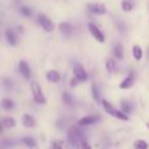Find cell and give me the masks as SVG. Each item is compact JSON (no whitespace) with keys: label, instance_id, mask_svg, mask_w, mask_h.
Masks as SVG:
<instances>
[{"label":"cell","instance_id":"obj_30","mask_svg":"<svg viewBox=\"0 0 149 149\" xmlns=\"http://www.w3.org/2000/svg\"><path fill=\"white\" fill-rule=\"evenodd\" d=\"M77 84H80V81H79V80L76 79V77H74V79H72V80H71V86H76Z\"/></svg>","mask_w":149,"mask_h":149},{"label":"cell","instance_id":"obj_31","mask_svg":"<svg viewBox=\"0 0 149 149\" xmlns=\"http://www.w3.org/2000/svg\"><path fill=\"white\" fill-rule=\"evenodd\" d=\"M147 127H148V130H149V123H148V124H147Z\"/></svg>","mask_w":149,"mask_h":149},{"label":"cell","instance_id":"obj_7","mask_svg":"<svg viewBox=\"0 0 149 149\" xmlns=\"http://www.w3.org/2000/svg\"><path fill=\"white\" fill-rule=\"evenodd\" d=\"M73 76L76 77L80 82H84V81H86V80H88L86 71L84 70V67H82V65L77 64V63L73 65Z\"/></svg>","mask_w":149,"mask_h":149},{"label":"cell","instance_id":"obj_22","mask_svg":"<svg viewBox=\"0 0 149 149\" xmlns=\"http://www.w3.org/2000/svg\"><path fill=\"white\" fill-rule=\"evenodd\" d=\"M134 148L135 149H149V144L145 140H136L134 143Z\"/></svg>","mask_w":149,"mask_h":149},{"label":"cell","instance_id":"obj_11","mask_svg":"<svg viewBox=\"0 0 149 149\" xmlns=\"http://www.w3.org/2000/svg\"><path fill=\"white\" fill-rule=\"evenodd\" d=\"M60 79H62V76H60V73L58 72V71H55V70L47 71V73H46V80H47L49 82L56 84V82L60 81Z\"/></svg>","mask_w":149,"mask_h":149},{"label":"cell","instance_id":"obj_25","mask_svg":"<svg viewBox=\"0 0 149 149\" xmlns=\"http://www.w3.org/2000/svg\"><path fill=\"white\" fill-rule=\"evenodd\" d=\"M20 13L24 16V17H30V16L33 15V10H31L29 7H25V5H24V7L20 8Z\"/></svg>","mask_w":149,"mask_h":149},{"label":"cell","instance_id":"obj_10","mask_svg":"<svg viewBox=\"0 0 149 149\" xmlns=\"http://www.w3.org/2000/svg\"><path fill=\"white\" fill-rule=\"evenodd\" d=\"M134 84H135V73L130 72L128 76H127L126 79L120 82V84H119V88L123 89V90H126V89H130V88L134 86Z\"/></svg>","mask_w":149,"mask_h":149},{"label":"cell","instance_id":"obj_21","mask_svg":"<svg viewBox=\"0 0 149 149\" xmlns=\"http://www.w3.org/2000/svg\"><path fill=\"white\" fill-rule=\"evenodd\" d=\"M120 5H122V9L124 10V12H131L132 9H134V1L132 0H122V3H120Z\"/></svg>","mask_w":149,"mask_h":149},{"label":"cell","instance_id":"obj_28","mask_svg":"<svg viewBox=\"0 0 149 149\" xmlns=\"http://www.w3.org/2000/svg\"><path fill=\"white\" fill-rule=\"evenodd\" d=\"M81 148H82V149H92V148H90V145H89V143H88L86 140H82Z\"/></svg>","mask_w":149,"mask_h":149},{"label":"cell","instance_id":"obj_15","mask_svg":"<svg viewBox=\"0 0 149 149\" xmlns=\"http://www.w3.org/2000/svg\"><path fill=\"white\" fill-rule=\"evenodd\" d=\"M22 124L26 127V128H31V127H34V126H36V120H34V116H31L30 114H24Z\"/></svg>","mask_w":149,"mask_h":149},{"label":"cell","instance_id":"obj_18","mask_svg":"<svg viewBox=\"0 0 149 149\" xmlns=\"http://www.w3.org/2000/svg\"><path fill=\"white\" fill-rule=\"evenodd\" d=\"M21 141L24 143V145H26L28 148H37V141H36V139L34 137H31V136H25V137H22V140Z\"/></svg>","mask_w":149,"mask_h":149},{"label":"cell","instance_id":"obj_8","mask_svg":"<svg viewBox=\"0 0 149 149\" xmlns=\"http://www.w3.org/2000/svg\"><path fill=\"white\" fill-rule=\"evenodd\" d=\"M18 71H20L21 76H22L25 80H30V77H31L30 67H29V64L25 62V60H21V62L18 63Z\"/></svg>","mask_w":149,"mask_h":149},{"label":"cell","instance_id":"obj_24","mask_svg":"<svg viewBox=\"0 0 149 149\" xmlns=\"http://www.w3.org/2000/svg\"><path fill=\"white\" fill-rule=\"evenodd\" d=\"M120 109H122V111H124L126 114H130V113L132 111L131 103H130V102H126V101H122V102H120Z\"/></svg>","mask_w":149,"mask_h":149},{"label":"cell","instance_id":"obj_3","mask_svg":"<svg viewBox=\"0 0 149 149\" xmlns=\"http://www.w3.org/2000/svg\"><path fill=\"white\" fill-rule=\"evenodd\" d=\"M67 137H68L70 144L72 145V147H74V148L81 147V143H82V140H84L81 131H80L79 128H71L70 131H68Z\"/></svg>","mask_w":149,"mask_h":149},{"label":"cell","instance_id":"obj_19","mask_svg":"<svg viewBox=\"0 0 149 149\" xmlns=\"http://www.w3.org/2000/svg\"><path fill=\"white\" fill-rule=\"evenodd\" d=\"M3 127L4 128H13V127L16 126V120L15 118H12V116H5V118H3Z\"/></svg>","mask_w":149,"mask_h":149},{"label":"cell","instance_id":"obj_1","mask_svg":"<svg viewBox=\"0 0 149 149\" xmlns=\"http://www.w3.org/2000/svg\"><path fill=\"white\" fill-rule=\"evenodd\" d=\"M101 103H102V106H103V109H105L106 113H107L109 115H111L113 118L119 119V120H123V122L128 120V115H127L124 111H122V110H116V109L114 107L110 102H109V101L102 100V101H101Z\"/></svg>","mask_w":149,"mask_h":149},{"label":"cell","instance_id":"obj_6","mask_svg":"<svg viewBox=\"0 0 149 149\" xmlns=\"http://www.w3.org/2000/svg\"><path fill=\"white\" fill-rule=\"evenodd\" d=\"M86 8L93 15H105V13L107 12L106 7L103 4H101V3H89V4L86 5Z\"/></svg>","mask_w":149,"mask_h":149},{"label":"cell","instance_id":"obj_5","mask_svg":"<svg viewBox=\"0 0 149 149\" xmlns=\"http://www.w3.org/2000/svg\"><path fill=\"white\" fill-rule=\"evenodd\" d=\"M88 29H89V31H90V34H92V37L95 39L97 42H100V43H103L105 42V36H103V33L100 30V28H98L95 24H93V22H89L88 24Z\"/></svg>","mask_w":149,"mask_h":149},{"label":"cell","instance_id":"obj_14","mask_svg":"<svg viewBox=\"0 0 149 149\" xmlns=\"http://www.w3.org/2000/svg\"><path fill=\"white\" fill-rule=\"evenodd\" d=\"M113 54L118 60L123 59V45H122L120 42L115 43V46H114V49H113Z\"/></svg>","mask_w":149,"mask_h":149},{"label":"cell","instance_id":"obj_20","mask_svg":"<svg viewBox=\"0 0 149 149\" xmlns=\"http://www.w3.org/2000/svg\"><path fill=\"white\" fill-rule=\"evenodd\" d=\"M106 71H107L110 74L115 73L116 64H115V60H114V59H107V60H106Z\"/></svg>","mask_w":149,"mask_h":149},{"label":"cell","instance_id":"obj_16","mask_svg":"<svg viewBox=\"0 0 149 149\" xmlns=\"http://www.w3.org/2000/svg\"><path fill=\"white\" fill-rule=\"evenodd\" d=\"M132 55H134V59L136 60V62H140V60L143 59V50L139 45H135V46L132 47Z\"/></svg>","mask_w":149,"mask_h":149},{"label":"cell","instance_id":"obj_12","mask_svg":"<svg viewBox=\"0 0 149 149\" xmlns=\"http://www.w3.org/2000/svg\"><path fill=\"white\" fill-rule=\"evenodd\" d=\"M5 39H7V42L10 46H16L17 45V36H16L15 30H12V29H7L5 30Z\"/></svg>","mask_w":149,"mask_h":149},{"label":"cell","instance_id":"obj_4","mask_svg":"<svg viewBox=\"0 0 149 149\" xmlns=\"http://www.w3.org/2000/svg\"><path fill=\"white\" fill-rule=\"evenodd\" d=\"M37 21H38V24L42 26V29H43L45 31H47V33H52V31H54V29H55L54 22H52L46 15H43V13L38 15Z\"/></svg>","mask_w":149,"mask_h":149},{"label":"cell","instance_id":"obj_27","mask_svg":"<svg viewBox=\"0 0 149 149\" xmlns=\"http://www.w3.org/2000/svg\"><path fill=\"white\" fill-rule=\"evenodd\" d=\"M50 149H63V141L62 140H54V141L51 143Z\"/></svg>","mask_w":149,"mask_h":149},{"label":"cell","instance_id":"obj_17","mask_svg":"<svg viewBox=\"0 0 149 149\" xmlns=\"http://www.w3.org/2000/svg\"><path fill=\"white\" fill-rule=\"evenodd\" d=\"M1 107L4 109L5 111L13 110V107H15V102H13L10 98H3L1 100Z\"/></svg>","mask_w":149,"mask_h":149},{"label":"cell","instance_id":"obj_13","mask_svg":"<svg viewBox=\"0 0 149 149\" xmlns=\"http://www.w3.org/2000/svg\"><path fill=\"white\" fill-rule=\"evenodd\" d=\"M72 30H73V28L70 22H60L59 24V31L63 36L70 37L71 34H72Z\"/></svg>","mask_w":149,"mask_h":149},{"label":"cell","instance_id":"obj_23","mask_svg":"<svg viewBox=\"0 0 149 149\" xmlns=\"http://www.w3.org/2000/svg\"><path fill=\"white\" fill-rule=\"evenodd\" d=\"M62 100H63V102L65 103V105H68V106H72L73 105V97L70 94V93H63V95H62Z\"/></svg>","mask_w":149,"mask_h":149},{"label":"cell","instance_id":"obj_9","mask_svg":"<svg viewBox=\"0 0 149 149\" xmlns=\"http://www.w3.org/2000/svg\"><path fill=\"white\" fill-rule=\"evenodd\" d=\"M100 119H101L100 115H86V116H82V118L79 120V126H90V124L97 123Z\"/></svg>","mask_w":149,"mask_h":149},{"label":"cell","instance_id":"obj_2","mask_svg":"<svg viewBox=\"0 0 149 149\" xmlns=\"http://www.w3.org/2000/svg\"><path fill=\"white\" fill-rule=\"evenodd\" d=\"M30 89H31V94H33V100L38 105H45L46 103V97H45L43 92H42V88L38 82L33 81L30 84Z\"/></svg>","mask_w":149,"mask_h":149},{"label":"cell","instance_id":"obj_29","mask_svg":"<svg viewBox=\"0 0 149 149\" xmlns=\"http://www.w3.org/2000/svg\"><path fill=\"white\" fill-rule=\"evenodd\" d=\"M4 85L8 88V89H12V85H13V84H12V82L9 84V82H8V79L5 77V79H4Z\"/></svg>","mask_w":149,"mask_h":149},{"label":"cell","instance_id":"obj_26","mask_svg":"<svg viewBox=\"0 0 149 149\" xmlns=\"http://www.w3.org/2000/svg\"><path fill=\"white\" fill-rule=\"evenodd\" d=\"M92 95L94 98V101H100V92H98V88L95 84L92 85Z\"/></svg>","mask_w":149,"mask_h":149}]
</instances>
